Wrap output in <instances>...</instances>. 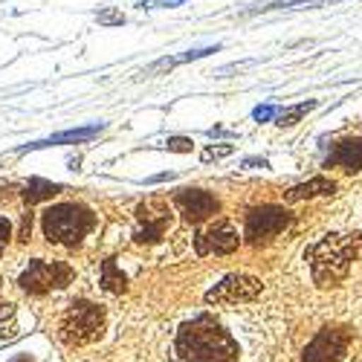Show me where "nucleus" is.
Masks as SVG:
<instances>
[{
  "label": "nucleus",
  "mask_w": 362,
  "mask_h": 362,
  "mask_svg": "<svg viewBox=\"0 0 362 362\" xmlns=\"http://www.w3.org/2000/svg\"><path fill=\"white\" fill-rule=\"evenodd\" d=\"M327 4H342V0H269L264 6H252L247 9L244 15H258V12H273V9H298V6H308V9H316V6H327Z\"/></svg>",
  "instance_id": "dca6fc26"
},
{
  "label": "nucleus",
  "mask_w": 362,
  "mask_h": 362,
  "mask_svg": "<svg viewBox=\"0 0 362 362\" xmlns=\"http://www.w3.org/2000/svg\"><path fill=\"white\" fill-rule=\"evenodd\" d=\"M9 238H12V223H9L6 218H0V255L6 252V247H9Z\"/></svg>",
  "instance_id": "a878e982"
},
{
  "label": "nucleus",
  "mask_w": 362,
  "mask_h": 362,
  "mask_svg": "<svg viewBox=\"0 0 362 362\" xmlns=\"http://www.w3.org/2000/svg\"><path fill=\"white\" fill-rule=\"evenodd\" d=\"M313 107H316V102H313V99H310V102L290 105V107L279 110V116H276V125H279V128H293V125H298L301 119H305V116H308Z\"/></svg>",
  "instance_id": "a211bd4d"
},
{
  "label": "nucleus",
  "mask_w": 362,
  "mask_h": 362,
  "mask_svg": "<svg viewBox=\"0 0 362 362\" xmlns=\"http://www.w3.org/2000/svg\"><path fill=\"white\" fill-rule=\"evenodd\" d=\"M29 232H33V215H23V223H21L18 240H29Z\"/></svg>",
  "instance_id": "bb28decb"
},
{
  "label": "nucleus",
  "mask_w": 362,
  "mask_h": 362,
  "mask_svg": "<svg viewBox=\"0 0 362 362\" xmlns=\"http://www.w3.org/2000/svg\"><path fill=\"white\" fill-rule=\"evenodd\" d=\"M258 296H261V279L235 273V276H226L221 284H215L212 290H209L206 301L209 305H238V301H252Z\"/></svg>",
  "instance_id": "6e6552de"
},
{
  "label": "nucleus",
  "mask_w": 362,
  "mask_h": 362,
  "mask_svg": "<svg viewBox=\"0 0 362 362\" xmlns=\"http://www.w3.org/2000/svg\"><path fill=\"white\" fill-rule=\"evenodd\" d=\"M337 192V183L327 177H313L308 183H298L287 192V203H301V200H313V197H330Z\"/></svg>",
  "instance_id": "4468645a"
},
{
  "label": "nucleus",
  "mask_w": 362,
  "mask_h": 362,
  "mask_svg": "<svg viewBox=\"0 0 362 362\" xmlns=\"http://www.w3.org/2000/svg\"><path fill=\"white\" fill-rule=\"evenodd\" d=\"M136 232H134V240L136 244H160L165 229L171 226V212L163 200H145L136 206Z\"/></svg>",
  "instance_id": "0eeeda50"
},
{
  "label": "nucleus",
  "mask_w": 362,
  "mask_h": 362,
  "mask_svg": "<svg viewBox=\"0 0 362 362\" xmlns=\"http://www.w3.org/2000/svg\"><path fill=\"white\" fill-rule=\"evenodd\" d=\"M73 281V269L62 261H44V258H35L29 261V267L21 273L18 279V287L29 296H44L49 290H62Z\"/></svg>",
  "instance_id": "39448f33"
},
{
  "label": "nucleus",
  "mask_w": 362,
  "mask_h": 362,
  "mask_svg": "<svg viewBox=\"0 0 362 362\" xmlns=\"http://www.w3.org/2000/svg\"><path fill=\"white\" fill-rule=\"evenodd\" d=\"M276 116H279V107H276V105H258V107L252 110L255 122H269V119H276Z\"/></svg>",
  "instance_id": "5701e85b"
},
{
  "label": "nucleus",
  "mask_w": 362,
  "mask_h": 362,
  "mask_svg": "<svg viewBox=\"0 0 362 362\" xmlns=\"http://www.w3.org/2000/svg\"><path fill=\"white\" fill-rule=\"evenodd\" d=\"M235 151V145H229V142H221V145H209L203 154H200V160L203 163H212V160H221V157H229Z\"/></svg>",
  "instance_id": "aec40b11"
},
{
  "label": "nucleus",
  "mask_w": 362,
  "mask_h": 362,
  "mask_svg": "<svg viewBox=\"0 0 362 362\" xmlns=\"http://www.w3.org/2000/svg\"><path fill=\"white\" fill-rule=\"evenodd\" d=\"M102 290L107 293H125L128 290V279L125 273L116 267V258H105L102 264Z\"/></svg>",
  "instance_id": "f3484780"
},
{
  "label": "nucleus",
  "mask_w": 362,
  "mask_h": 362,
  "mask_svg": "<svg viewBox=\"0 0 362 362\" xmlns=\"http://www.w3.org/2000/svg\"><path fill=\"white\" fill-rule=\"evenodd\" d=\"M15 334H18L15 305H4V308H0V339H12Z\"/></svg>",
  "instance_id": "6ab92c4d"
},
{
  "label": "nucleus",
  "mask_w": 362,
  "mask_h": 362,
  "mask_svg": "<svg viewBox=\"0 0 362 362\" xmlns=\"http://www.w3.org/2000/svg\"><path fill=\"white\" fill-rule=\"evenodd\" d=\"M15 362H33V359H26V356H21V359H15Z\"/></svg>",
  "instance_id": "c85d7f7f"
},
{
  "label": "nucleus",
  "mask_w": 362,
  "mask_h": 362,
  "mask_svg": "<svg viewBox=\"0 0 362 362\" xmlns=\"http://www.w3.org/2000/svg\"><path fill=\"white\" fill-rule=\"evenodd\" d=\"M348 334L339 327H325L305 348V362H342L348 354Z\"/></svg>",
  "instance_id": "1a4fd4ad"
},
{
  "label": "nucleus",
  "mask_w": 362,
  "mask_h": 362,
  "mask_svg": "<svg viewBox=\"0 0 362 362\" xmlns=\"http://www.w3.org/2000/svg\"><path fill=\"white\" fill-rule=\"evenodd\" d=\"M362 255V235H327L322 238L316 247L308 250V261H310V273L313 281L319 287H334L339 284L351 264Z\"/></svg>",
  "instance_id": "f03ea898"
},
{
  "label": "nucleus",
  "mask_w": 362,
  "mask_h": 362,
  "mask_svg": "<svg viewBox=\"0 0 362 362\" xmlns=\"http://www.w3.org/2000/svg\"><path fill=\"white\" fill-rule=\"evenodd\" d=\"M105 131V125H84V128H73V131H62V134H52L47 139H38V142H29V145H21L18 154L23 151H41V148H52V145H78V142H87Z\"/></svg>",
  "instance_id": "ddd939ff"
},
{
  "label": "nucleus",
  "mask_w": 362,
  "mask_h": 362,
  "mask_svg": "<svg viewBox=\"0 0 362 362\" xmlns=\"http://www.w3.org/2000/svg\"><path fill=\"white\" fill-rule=\"evenodd\" d=\"M221 47H206V49H189V52H183V55H177L180 58V64H186V62H197V58H206V55H212V52H218Z\"/></svg>",
  "instance_id": "393cba45"
},
{
  "label": "nucleus",
  "mask_w": 362,
  "mask_h": 362,
  "mask_svg": "<svg viewBox=\"0 0 362 362\" xmlns=\"http://www.w3.org/2000/svg\"><path fill=\"white\" fill-rule=\"evenodd\" d=\"M105 330V310L93 301H73V305L64 310L62 316V325H58V334L67 345H90L102 337Z\"/></svg>",
  "instance_id": "20e7f679"
},
{
  "label": "nucleus",
  "mask_w": 362,
  "mask_h": 362,
  "mask_svg": "<svg viewBox=\"0 0 362 362\" xmlns=\"http://www.w3.org/2000/svg\"><path fill=\"white\" fill-rule=\"evenodd\" d=\"M96 21L105 23V26H122L125 23V15L119 12V9H102V12H96Z\"/></svg>",
  "instance_id": "412c9836"
},
{
  "label": "nucleus",
  "mask_w": 362,
  "mask_h": 362,
  "mask_svg": "<svg viewBox=\"0 0 362 362\" xmlns=\"http://www.w3.org/2000/svg\"><path fill=\"white\" fill-rule=\"evenodd\" d=\"M93 226H96V215L81 203L49 206L44 212V218H41V229H44V238L49 240V244L70 247V250L78 247L81 240L93 232Z\"/></svg>",
  "instance_id": "7ed1b4c3"
},
{
  "label": "nucleus",
  "mask_w": 362,
  "mask_h": 362,
  "mask_svg": "<svg viewBox=\"0 0 362 362\" xmlns=\"http://www.w3.org/2000/svg\"><path fill=\"white\" fill-rule=\"evenodd\" d=\"M177 351L186 362H235L238 359V342L232 339V334L206 313L180 327Z\"/></svg>",
  "instance_id": "f257e3e1"
},
{
  "label": "nucleus",
  "mask_w": 362,
  "mask_h": 362,
  "mask_svg": "<svg viewBox=\"0 0 362 362\" xmlns=\"http://www.w3.org/2000/svg\"><path fill=\"white\" fill-rule=\"evenodd\" d=\"M194 247L197 255H229L240 247V235L229 221H218L215 226H209L206 232L197 235Z\"/></svg>",
  "instance_id": "9b49d317"
},
{
  "label": "nucleus",
  "mask_w": 362,
  "mask_h": 362,
  "mask_svg": "<svg viewBox=\"0 0 362 362\" xmlns=\"http://www.w3.org/2000/svg\"><path fill=\"white\" fill-rule=\"evenodd\" d=\"M244 168H267V160H244Z\"/></svg>",
  "instance_id": "cd10ccee"
},
{
  "label": "nucleus",
  "mask_w": 362,
  "mask_h": 362,
  "mask_svg": "<svg viewBox=\"0 0 362 362\" xmlns=\"http://www.w3.org/2000/svg\"><path fill=\"white\" fill-rule=\"evenodd\" d=\"M174 206L180 209V215H183L189 223H203L221 212L218 197L203 192V189H180L174 194Z\"/></svg>",
  "instance_id": "9d476101"
},
{
  "label": "nucleus",
  "mask_w": 362,
  "mask_h": 362,
  "mask_svg": "<svg viewBox=\"0 0 362 362\" xmlns=\"http://www.w3.org/2000/svg\"><path fill=\"white\" fill-rule=\"evenodd\" d=\"M58 192H64L62 183H49V180L33 177V180L26 183V189H23V200H26V206H35V203H41V200L55 197Z\"/></svg>",
  "instance_id": "2eb2a0df"
},
{
  "label": "nucleus",
  "mask_w": 362,
  "mask_h": 362,
  "mask_svg": "<svg viewBox=\"0 0 362 362\" xmlns=\"http://www.w3.org/2000/svg\"><path fill=\"white\" fill-rule=\"evenodd\" d=\"M290 221H293V215L287 212L284 206H273V203L255 206V209H250V215H247L244 235H247L250 244L261 247V244H269L276 235H281L290 226Z\"/></svg>",
  "instance_id": "423d86ee"
},
{
  "label": "nucleus",
  "mask_w": 362,
  "mask_h": 362,
  "mask_svg": "<svg viewBox=\"0 0 362 362\" xmlns=\"http://www.w3.org/2000/svg\"><path fill=\"white\" fill-rule=\"evenodd\" d=\"M165 148L174 151V154H189V151H192V139L189 136H168Z\"/></svg>",
  "instance_id": "4be33fe9"
},
{
  "label": "nucleus",
  "mask_w": 362,
  "mask_h": 362,
  "mask_svg": "<svg viewBox=\"0 0 362 362\" xmlns=\"http://www.w3.org/2000/svg\"><path fill=\"white\" fill-rule=\"evenodd\" d=\"M325 165L330 168H342L348 174H356L362 171V136H351V139H342L337 142V148L330 151V157L325 160Z\"/></svg>",
  "instance_id": "f8f14e48"
},
{
  "label": "nucleus",
  "mask_w": 362,
  "mask_h": 362,
  "mask_svg": "<svg viewBox=\"0 0 362 362\" xmlns=\"http://www.w3.org/2000/svg\"><path fill=\"white\" fill-rule=\"evenodd\" d=\"M186 0H142L139 9H171V6H183Z\"/></svg>",
  "instance_id": "b1692460"
}]
</instances>
